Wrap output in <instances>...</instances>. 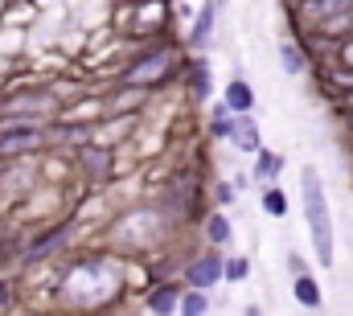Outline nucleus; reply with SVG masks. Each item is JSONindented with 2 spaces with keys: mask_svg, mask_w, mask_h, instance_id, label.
Segmentation results:
<instances>
[{
  "mask_svg": "<svg viewBox=\"0 0 353 316\" xmlns=\"http://www.w3.org/2000/svg\"><path fill=\"white\" fill-rule=\"evenodd\" d=\"M173 235V222L157 210V201H136L128 206L119 218H111V230H107V246L119 250V255H152L157 246H165Z\"/></svg>",
  "mask_w": 353,
  "mask_h": 316,
  "instance_id": "20e7f679",
  "label": "nucleus"
},
{
  "mask_svg": "<svg viewBox=\"0 0 353 316\" xmlns=\"http://www.w3.org/2000/svg\"><path fill=\"white\" fill-rule=\"evenodd\" d=\"M337 107H341V115H353V86L345 95H337Z\"/></svg>",
  "mask_w": 353,
  "mask_h": 316,
  "instance_id": "bb28decb",
  "label": "nucleus"
},
{
  "mask_svg": "<svg viewBox=\"0 0 353 316\" xmlns=\"http://www.w3.org/2000/svg\"><path fill=\"white\" fill-rule=\"evenodd\" d=\"M181 86H185V99L189 103H210L214 99V66L210 58H185L181 66Z\"/></svg>",
  "mask_w": 353,
  "mask_h": 316,
  "instance_id": "9d476101",
  "label": "nucleus"
},
{
  "mask_svg": "<svg viewBox=\"0 0 353 316\" xmlns=\"http://www.w3.org/2000/svg\"><path fill=\"white\" fill-rule=\"evenodd\" d=\"M103 316H119V313H103Z\"/></svg>",
  "mask_w": 353,
  "mask_h": 316,
  "instance_id": "2f4dec72",
  "label": "nucleus"
},
{
  "mask_svg": "<svg viewBox=\"0 0 353 316\" xmlns=\"http://www.w3.org/2000/svg\"><path fill=\"white\" fill-rule=\"evenodd\" d=\"M251 279V255H226V284H247Z\"/></svg>",
  "mask_w": 353,
  "mask_h": 316,
  "instance_id": "4be33fe9",
  "label": "nucleus"
},
{
  "mask_svg": "<svg viewBox=\"0 0 353 316\" xmlns=\"http://www.w3.org/2000/svg\"><path fill=\"white\" fill-rule=\"evenodd\" d=\"M300 206H304V230L312 242V259L325 271L337 267V222H333V206L325 193V177L312 160L300 164Z\"/></svg>",
  "mask_w": 353,
  "mask_h": 316,
  "instance_id": "f03ea898",
  "label": "nucleus"
},
{
  "mask_svg": "<svg viewBox=\"0 0 353 316\" xmlns=\"http://www.w3.org/2000/svg\"><path fill=\"white\" fill-rule=\"evenodd\" d=\"M8 181V160H0V185Z\"/></svg>",
  "mask_w": 353,
  "mask_h": 316,
  "instance_id": "c756f323",
  "label": "nucleus"
},
{
  "mask_svg": "<svg viewBox=\"0 0 353 316\" xmlns=\"http://www.w3.org/2000/svg\"><path fill=\"white\" fill-rule=\"evenodd\" d=\"M243 316H263V308H259V304H247V308H243Z\"/></svg>",
  "mask_w": 353,
  "mask_h": 316,
  "instance_id": "c85d7f7f",
  "label": "nucleus"
},
{
  "mask_svg": "<svg viewBox=\"0 0 353 316\" xmlns=\"http://www.w3.org/2000/svg\"><path fill=\"white\" fill-rule=\"evenodd\" d=\"M279 172H283V152H275V148H263L259 157H255V181L259 185H279Z\"/></svg>",
  "mask_w": 353,
  "mask_h": 316,
  "instance_id": "6ab92c4d",
  "label": "nucleus"
},
{
  "mask_svg": "<svg viewBox=\"0 0 353 316\" xmlns=\"http://www.w3.org/2000/svg\"><path fill=\"white\" fill-rule=\"evenodd\" d=\"M292 300L304 308V313H321L325 308V288H321V279L316 275H300V279H292Z\"/></svg>",
  "mask_w": 353,
  "mask_h": 316,
  "instance_id": "a211bd4d",
  "label": "nucleus"
},
{
  "mask_svg": "<svg viewBox=\"0 0 353 316\" xmlns=\"http://www.w3.org/2000/svg\"><path fill=\"white\" fill-rule=\"evenodd\" d=\"M259 206H263L267 218H288V210H292V201H288V193H283L279 185H263V193H259Z\"/></svg>",
  "mask_w": 353,
  "mask_h": 316,
  "instance_id": "aec40b11",
  "label": "nucleus"
},
{
  "mask_svg": "<svg viewBox=\"0 0 353 316\" xmlns=\"http://www.w3.org/2000/svg\"><path fill=\"white\" fill-rule=\"evenodd\" d=\"M181 284L193 288V292H214L218 284H226V250L197 246V250L181 263Z\"/></svg>",
  "mask_w": 353,
  "mask_h": 316,
  "instance_id": "0eeeda50",
  "label": "nucleus"
},
{
  "mask_svg": "<svg viewBox=\"0 0 353 316\" xmlns=\"http://www.w3.org/2000/svg\"><path fill=\"white\" fill-rule=\"evenodd\" d=\"M218 12H222V0H205L201 8H197V17H193V25H189V33L181 37V46H185V54H193V58H201L210 46H214V25H218Z\"/></svg>",
  "mask_w": 353,
  "mask_h": 316,
  "instance_id": "1a4fd4ad",
  "label": "nucleus"
},
{
  "mask_svg": "<svg viewBox=\"0 0 353 316\" xmlns=\"http://www.w3.org/2000/svg\"><path fill=\"white\" fill-rule=\"evenodd\" d=\"M123 267L115 255H79L74 263L62 267V284H58V296H62V308L70 313H94L103 316L107 300H119L123 296Z\"/></svg>",
  "mask_w": 353,
  "mask_h": 316,
  "instance_id": "f257e3e1",
  "label": "nucleus"
},
{
  "mask_svg": "<svg viewBox=\"0 0 353 316\" xmlns=\"http://www.w3.org/2000/svg\"><path fill=\"white\" fill-rule=\"evenodd\" d=\"M176 316H210V292H193V288H189Z\"/></svg>",
  "mask_w": 353,
  "mask_h": 316,
  "instance_id": "5701e85b",
  "label": "nucleus"
},
{
  "mask_svg": "<svg viewBox=\"0 0 353 316\" xmlns=\"http://www.w3.org/2000/svg\"><path fill=\"white\" fill-rule=\"evenodd\" d=\"M12 304H17V288L8 279H0V313H12Z\"/></svg>",
  "mask_w": 353,
  "mask_h": 316,
  "instance_id": "a878e982",
  "label": "nucleus"
},
{
  "mask_svg": "<svg viewBox=\"0 0 353 316\" xmlns=\"http://www.w3.org/2000/svg\"><path fill=\"white\" fill-rule=\"evenodd\" d=\"M341 124H345V132L353 136V115H341Z\"/></svg>",
  "mask_w": 353,
  "mask_h": 316,
  "instance_id": "7c9ffc66",
  "label": "nucleus"
},
{
  "mask_svg": "<svg viewBox=\"0 0 353 316\" xmlns=\"http://www.w3.org/2000/svg\"><path fill=\"white\" fill-rule=\"evenodd\" d=\"M185 292H189V288H185L181 279L152 284V288H144V308H148V316H176V313H181Z\"/></svg>",
  "mask_w": 353,
  "mask_h": 316,
  "instance_id": "9b49d317",
  "label": "nucleus"
},
{
  "mask_svg": "<svg viewBox=\"0 0 353 316\" xmlns=\"http://www.w3.org/2000/svg\"><path fill=\"white\" fill-rule=\"evenodd\" d=\"M185 46H176L173 37H157V41H144L119 70H115V86H136V90H148L157 95L161 86H169L173 79H181V66H185Z\"/></svg>",
  "mask_w": 353,
  "mask_h": 316,
  "instance_id": "7ed1b4c3",
  "label": "nucleus"
},
{
  "mask_svg": "<svg viewBox=\"0 0 353 316\" xmlns=\"http://www.w3.org/2000/svg\"><path fill=\"white\" fill-rule=\"evenodd\" d=\"M288 271H292V279H300V275H312V271H308V259H304L300 250H288Z\"/></svg>",
  "mask_w": 353,
  "mask_h": 316,
  "instance_id": "393cba45",
  "label": "nucleus"
},
{
  "mask_svg": "<svg viewBox=\"0 0 353 316\" xmlns=\"http://www.w3.org/2000/svg\"><path fill=\"white\" fill-rule=\"evenodd\" d=\"M234 152H243V157H259L263 152V128H259V119L255 115H234Z\"/></svg>",
  "mask_w": 353,
  "mask_h": 316,
  "instance_id": "2eb2a0df",
  "label": "nucleus"
},
{
  "mask_svg": "<svg viewBox=\"0 0 353 316\" xmlns=\"http://www.w3.org/2000/svg\"><path fill=\"white\" fill-rule=\"evenodd\" d=\"M119 4H128V8H144V4H161V0H119Z\"/></svg>",
  "mask_w": 353,
  "mask_h": 316,
  "instance_id": "cd10ccee",
  "label": "nucleus"
},
{
  "mask_svg": "<svg viewBox=\"0 0 353 316\" xmlns=\"http://www.w3.org/2000/svg\"><path fill=\"white\" fill-rule=\"evenodd\" d=\"M239 201V185L234 181H214L210 185V210H230Z\"/></svg>",
  "mask_w": 353,
  "mask_h": 316,
  "instance_id": "412c9836",
  "label": "nucleus"
},
{
  "mask_svg": "<svg viewBox=\"0 0 353 316\" xmlns=\"http://www.w3.org/2000/svg\"><path fill=\"white\" fill-rule=\"evenodd\" d=\"M329 66H337V70L353 75V37H350V41H341V46H333V54H329Z\"/></svg>",
  "mask_w": 353,
  "mask_h": 316,
  "instance_id": "b1692460",
  "label": "nucleus"
},
{
  "mask_svg": "<svg viewBox=\"0 0 353 316\" xmlns=\"http://www.w3.org/2000/svg\"><path fill=\"white\" fill-rule=\"evenodd\" d=\"M54 148V124H25V119H0V160H29Z\"/></svg>",
  "mask_w": 353,
  "mask_h": 316,
  "instance_id": "423d86ee",
  "label": "nucleus"
},
{
  "mask_svg": "<svg viewBox=\"0 0 353 316\" xmlns=\"http://www.w3.org/2000/svg\"><path fill=\"white\" fill-rule=\"evenodd\" d=\"M111 164H115V152L103 148V144H94V140L83 144V148H74V168L94 177V181H107L111 177Z\"/></svg>",
  "mask_w": 353,
  "mask_h": 316,
  "instance_id": "f8f14e48",
  "label": "nucleus"
},
{
  "mask_svg": "<svg viewBox=\"0 0 353 316\" xmlns=\"http://www.w3.org/2000/svg\"><path fill=\"white\" fill-rule=\"evenodd\" d=\"M222 103L230 107V115H255V107H259L255 86L243 79V75H234V79L222 86Z\"/></svg>",
  "mask_w": 353,
  "mask_h": 316,
  "instance_id": "4468645a",
  "label": "nucleus"
},
{
  "mask_svg": "<svg viewBox=\"0 0 353 316\" xmlns=\"http://www.w3.org/2000/svg\"><path fill=\"white\" fill-rule=\"evenodd\" d=\"M74 218H66V222H54V226H37V230H29V242L21 246V263L25 267H37V263H50L58 250H66L70 246V238H74Z\"/></svg>",
  "mask_w": 353,
  "mask_h": 316,
  "instance_id": "6e6552de",
  "label": "nucleus"
},
{
  "mask_svg": "<svg viewBox=\"0 0 353 316\" xmlns=\"http://www.w3.org/2000/svg\"><path fill=\"white\" fill-rule=\"evenodd\" d=\"M205 136L214 140V144H230L234 140V115H230V107L218 99V103H210V115H205Z\"/></svg>",
  "mask_w": 353,
  "mask_h": 316,
  "instance_id": "f3484780",
  "label": "nucleus"
},
{
  "mask_svg": "<svg viewBox=\"0 0 353 316\" xmlns=\"http://www.w3.org/2000/svg\"><path fill=\"white\" fill-rule=\"evenodd\" d=\"M66 115V99L50 86H17L0 95V119H25V124H58Z\"/></svg>",
  "mask_w": 353,
  "mask_h": 316,
  "instance_id": "39448f33",
  "label": "nucleus"
},
{
  "mask_svg": "<svg viewBox=\"0 0 353 316\" xmlns=\"http://www.w3.org/2000/svg\"><path fill=\"white\" fill-rule=\"evenodd\" d=\"M197 226H201V246H210V250H226L234 238V222L226 210H210Z\"/></svg>",
  "mask_w": 353,
  "mask_h": 316,
  "instance_id": "ddd939ff",
  "label": "nucleus"
},
{
  "mask_svg": "<svg viewBox=\"0 0 353 316\" xmlns=\"http://www.w3.org/2000/svg\"><path fill=\"white\" fill-rule=\"evenodd\" d=\"M275 54H279L283 75H304V70H312V54H308V46H304V41L279 37V41H275Z\"/></svg>",
  "mask_w": 353,
  "mask_h": 316,
  "instance_id": "dca6fc26",
  "label": "nucleus"
},
{
  "mask_svg": "<svg viewBox=\"0 0 353 316\" xmlns=\"http://www.w3.org/2000/svg\"><path fill=\"white\" fill-rule=\"evenodd\" d=\"M312 316H325V313H312Z\"/></svg>",
  "mask_w": 353,
  "mask_h": 316,
  "instance_id": "473e14b6",
  "label": "nucleus"
}]
</instances>
